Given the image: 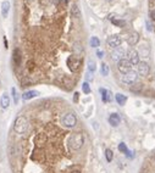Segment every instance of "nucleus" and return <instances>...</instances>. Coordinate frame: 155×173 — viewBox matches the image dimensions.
I'll list each match as a JSON object with an SVG mask.
<instances>
[{
	"label": "nucleus",
	"mask_w": 155,
	"mask_h": 173,
	"mask_svg": "<svg viewBox=\"0 0 155 173\" xmlns=\"http://www.w3.org/2000/svg\"><path fill=\"white\" fill-rule=\"evenodd\" d=\"M83 144H84V137L82 133L76 132V133L71 134V137L68 139V145L72 150H75V151L79 150L82 146H83Z\"/></svg>",
	"instance_id": "obj_1"
},
{
	"label": "nucleus",
	"mask_w": 155,
	"mask_h": 173,
	"mask_svg": "<svg viewBox=\"0 0 155 173\" xmlns=\"http://www.w3.org/2000/svg\"><path fill=\"white\" fill-rule=\"evenodd\" d=\"M27 128H28V121H27V118L25 116H18L15 119V122H14V129H15V132H16V133H18V134H23L27 130Z\"/></svg>",
	"instance_id": "obj_2"
},
{
	"label": "nucleus",
	"mask_w": 155,
	"mask_h": 173,
	"mask_svg": "<svg viewBox=\"0 0 155 173\" xmlns=\"http://www.w3.org/2000/svg\"><path fill=\"white\" fill-rule=\"evenodd\" d=\"M77 123V117L73 112H67L64 117H63V125L66 128H73Z\"/></svg>",
	"instance_id": "obj_3"
},
{
	"label": "nucleus",
	"mask_w": 155,
	"mask_h": 173,
	"mask_svg": "<svg viewBox=\"0 0 155 173\" xmlns=\"http://www.w3.org/2000/svg\"><path fill=\"white\" fill-rule=\"evenodd\" d=\"M117 68H119V71L121 73L125 75V73H128V72L132 71V64L127 59H122L117 62Z\"/></svg>",
	"instance_id": "obj_4"
},
{
	"label": "nucleus",
	"mask_w": 155,
	"mask_h": 173,
	"mask_svg": "<svg viewBox=\"0 0 155 173\" xmlns=\"http://www.w3.org/2000/svg\"><path fill=\"white\" fill-rule=\"evenodd\" d=\"M67 66H68L71 72H77L79 69V66H81V60L76 56H70L67 59Z\"/></svg>",
	"instance_id": "obj_5"
},
{
	"label": "nucleus",
	"mask_w": 155,
	"mask_h": 173,
	"mask_svg": "<svg viewBox=\"0 0 155 173\" xmlns=\"http://www.w3.org/2000/svg\"><path fill=\"white\" fill-rule=\"evenodd\" d=\"M106 43L110 48H114V49H116V48H120L121 43H122V38L117 34H114V35H110L106 40Z\"/></svg>",
	"instance_id": "obj_6"
},
{
	"label": "nucleus",
	"mask_w": 155,
	"mask_h": 173,
	"mask_svg": "<svg viewBox=\"0 0 155 173\" xmlns=\"http://www.w3.org/2000/svg\"><path fill=\"white\" fill-rule=\"evenodd\" d=\"M137 78H138L137 72H134V71H131V72L123 75V76L121 77V80H122L123 83H126V84H132V83L136 82Z\"/></svg>",
	"instance_id": "obj_7"
},
{
	"label": "nucleus",
	"mask_w": 155,
	"mask_h": 173,
	"mask_svg": "<svg viewBox=\"0 0 155 173\" xmlns=\"http://www.w3.org/2000/svg\"><path fill=\"white\" fill-rule=\"evenodd\" d=\"M128 61L132 65H138L139 64V54H138L137 50L132 49L128 51Z\"/></svg>",
	"instance_id": "obj_8"
},
{
	"label": "nucleus",
	"mask_w": 155,
	"mask_h": 173,
	"mask_svg": "<svg viewBox=\"0 0 155 173\" xmlns=\"http://www.w3.org/2000/svg\"><path fill=\"white\" fill-rule=\"evenodd\" d=\"M123 56H125V50H123L122 48H116V49L112 51V54H111V59L115 60V61H117V62H119L120 60L123 59Z\"/></svg>",
	"instance_id": "obj_9"
},
{
	"label": "nucleus",
	"mask_w": 155,
	"mask_h": 173,
	"mask_svg": "<svg viewBox=\"0 0 155 173\" xmlns=\"http://www.w3.org/2000/svg\"><path fill=\"white\" fill-rule=\"evenodd\" d=\"M99 91H100L101 99H103V101H104V103H110V101L112 100V94H111V91H109V90H106V89H104V88H100Z\"/></svg>",
	"instance_id": "obj_10"
},
{
	"label": "nucleus",
	"mask_w": 155,
	"mask_h": 173,
	"mask_svg": "<svg viewBox=\"0 0 155 173\" xmlns=\"http://www.w3.org/2000/svg\"><path fill=\"white\" fill-rule=\"evenodd\" d=\"M12 61L16 66H20L22 62V54L20 51V49H15L12 53Z\"/></svg>",
	"instance_id": "obj_11"
},
{
	"label": "nucleus",
	"mask_w": 155,
	"mask_h": 173,
	"mask_svg": "<svg viewBox=\"0 0 155 173\" xmlns=\"http://www.w3.org/2000/svg\"><path fill=\"white\" fill-rule=\"evenodd\" d=\"M149 71H150V68H149V65L147 62H139L138 64V73L140 76H147L149 73Z\"/></svg>",
	"instance_id": "obj_12"
},
{
	"label": "nucleus",
	"mask_w": 155,
	"mask_h": 173,
	"mask_svg": "<svg viewBox=\"0 0 155 173\" xmlns=\"http://www.w3.org/2000/svg\"><path fill=\"white\" fill-rule=\"evenodd\" d=\"M47 140H48V137H47V134H44V133H38L36 137H34V144L36 145H43V144H45L47 143Z\"/></svg>",
	"instance_id": "obj_13"
},
{
	"label": "nucleus",
	"mask_w": 155,
	"mask_h": 173,
	"mask_svg": "<svg viewBox=\"0 0 155 173\" xmlns=\"http://www.w3.org/2000/svg\"><path fill=\"white\" fill-rule=\"evenodd\" d=\"M121 122V117L117 115V114H111L109 116V123L112 126V127H117Z\"/></svg>",
	"instance_id": "obj_14"
},
{
	"label": "nucleus",
	"mask_w": 155,
	"mask_h": 173,
	"mask_svg": "<svg viewBox=\"0 0 155 173\" xmlns=\"http://www.w3.org/2000/svg\"><path fill=\"white\" fill-rule=\"evenodd\" d=\"M138 40H139V34L137 32H132L127 38V43L130 45H136L138 43Z\"/></svg>",
	"instance_id": "obj_15"
},
{
	"label": "nucleus",
	"mask_w": 155,
	"mask_h": 173,
	"mask_svg": "<svg viewBox=\"0 0 155 173\" xmlns=\"http://www.w3.org/2000/svg\"><path fill=\"white\" fill-rule=\"evenodd\" d=\"M0 105H1V109L3 110H6L10 106V96L6 93H4L1 95V99H0Z\"/></svg>",
	"instance_id": "obj_16"
},
{
	"label": "nucleus",
	"mask_w": 155,
	"mask_h": 173,
	"mask_svg": "<svg viewBox=\"0 0 155 173\" xmlns=\"http://www.w3.org/2000/svg\"><path fill=\"white\" fill-rule=\"evenodd\" d=\"M38 95H39V93L37 90H28V91H25V93L22 94V99L23 100H31V99H33Z\"/></svg>",
	"instance_id": "obj_17"
},
{
	"label": "nucleus",
	"mask_w": 155,
	"mask_h": 173,
	"mask_svg": "<svg viewBox=\"0 0 155 173\" xmlns=\"http://www.w3.org/2000/svg\"><path fill=\"white\" fill-rule=\"evenodd\" d=\"M9 11H10V3L6 0V1L1 3V15H3V17H7Z\"/></svg>",
	"instance_id": "obj_18"
},
{
	"label": "nucleus",
	"mask_w": 155,
	"mask_h": 173,
	"mask_svg": "<svg viewBox=\"0 0 155 173\" xmlns=\"http://www.w3.org/2000/svg\"><path fill=\"white\" fill-rule=\"evenodd\" d=\"M115 100H116V103L119 104V105H121V106H123V105H125L126 104V101H127V98L125 96V95H123V94H116L115 95Z\"/></svg>",
	"instance_id": "obj_19"
},
{
	"label": "nucleus",
	"mask_w": 155,
	"mask_h": 173,
	"mask_svg": "<svg viewBox=\"0 0 155 173\" xmlns=\"http://www.w3.org/2000/svg\"><path fill=\"white\" fill-rule=\"evenodd\" d=\"M71 16L75 17V18L81 17V11H79V9H78V6L76 4H73L71 6Z\"/></svg>",
	"instance_id": "obj_20"
},
{
	"label": "nucleus",
	"mask_w": 155,
	"mask_h": 173,
	"mask_svg": "<svg viewBox=\"0 0 155 173\" xmlns=\"http://www.w3.org/2000/svg\"><path fill=\"white\" fill-rule=\"evenodd\" d=\"M82 51H83V46H82V44L81 43H75L73 44V53L76 54V55H79Z\"/></svg>",
	"instance_id": "obj_21"
},
{
	"label": "nucleus",
	"mask_w": 155,
	"mask_h": 173,
	"mask_svg": "<svg viewBox=\"0 0 155 173\" xmlns=\"http://www.w3.org/2000/svg\"><path fill=\"white\" fill-rule=\"evenodd\" d=\"M100 71H101V76L106 77V76L109 75V66H108L106 64H101V66H100Z\"/></svg>",
	"instance_id": "obj_22"
},
{
	"label": "nucleus",
	"mask_w": 155,
	"mask_h": 173,
	"mask_svg": "<svg viewBox=\"0 0 155 173\" xmlns=\"http://www.w3.org/2000/svg\"><path fill=\"white\" fill-rule=\"evenodd\" d=\"M100 45V40L97 37H92L90 38V46L92 48H98Z\"/></svg>",
	"instance_id": "obj_23"
},
{
	"label": "nucleus",
	"mask_w": 155,
	"mask_h": 173,
	"mask_svg": "<svg viewBox=\"0 0 155 173\" xmlns=\"http://www.w3.org/2000/svg\"><path fill=\"white\" fill-rule=\"evenodd\" d=\"M95 69H97V65H95V62H94L93 60H89V61H88V71H89L90 73H93Z\"/></svg>",
	"instance_id": "obj_24"
},
{
	"label": "nucleus",
	"mask_w": 155,
	"mask_h": 173,
	"mask_svg": "<svg viewBox=\"0 0 155 173\" xmlns=\"http://www.w3.org/2000/svg\"><path fill=\"white\" fill-rule=\"evenodd\" d=\"M105 157H106V161L108 162H111L112 161V159H114V152H112V150H110V149H106L105 150Z\"/></svg>",
	"instance_id": "obj_25"
},
{
	"label": "nucleus",
	"mask_w": 155,
	"mask_h": 173,
	"mask_svg": "<svg viewBox=\"0 0 155 173\" xmlns=\"http://www.w3.org/2000/svg\"><path fill=\"white\" fill-rule=\"evenodd\" d=\"M11 94L14 98V104H18V93L16 88H11Z\"/></svg>",
	"instance_id": "obj_26"
},
{
	"label": "nucleus",
	"mask_w": 155,
	"mask_h": 173,
	"mask_svg": "<svg viewBox=\"0 0 155 173\" xmlns=\"http://www.w3.org/2000/svg\"><path fill=\"white\" fill-rule=\"evenodd\" d=\"M82 90H83V93L84 94H89L90 93V85H89V83L88 82H84L83 84H82Z\"/></svg>",
	"instance_id": "obj_27"
},
{
	"label": "nucleus",
	"mask_w": 155,
	"mask_h": 173,
	"mask_svg": "<svg viewBox=\"0 0 155 173\" xmlns=\"http://www.w3.org/2000/svg\"><path fill=\"white\" fill-rule=\"evenodd\" d=\"M111 22L115 26H117V27H125V25H126V22L123 21V20H112Z\"/></svg>",
	"instance_id": "obj_28"
},
{
	"label": "nucleus",
	"mask_w": 155,
	"mask_h": 173,
	"mask_svg": "<svg viewBox=\"0 0 155 173\" xmlns=\"http://www.w3.org/2000/svg\"><path fill=\"white\" fill-rule=\"evenodd\" d=\"M119 150H120L121 152H123V154H127L128 148H127V145H126L125 143H120V144H119Z\"/></svg>",
	"instance_id": "obj_29"
},
{
	"label": "nucleus",
	"mask_w": 155,
	"mask_h": 173,
	"mask_svg": "<svg viewBox=\"0 0 155 173\" xmlns=\"http://www.w3.org/2000/svg\"><path fill=\"white\" fill-rule=\"evenodd\" d=\"M97 56H98L99 59H101L103 56H104V53H103L101 50H98V51H97Z\"/></svg>",
	"instance_id": "obj_30"
},
{
	"label": "nucleus",
	"mask_w": 155,
	"mask_h": 173,
	"mask_svg": "<svg viewBox=\"0 0 155 173\" xmlns=\"http://www.w3.org/2000/svg\"><path fill=\"white\" fill-rule=\"evenodd\" d=\"M150 17H151V20H153V21H155V9H154L153 11L150 12Z\"/></svg>",
	"instance_id": "obj_31"
},
{
	"label": "nucleus",
	"mask_w": 155,
	"mask_h": 173,
	"mask_svg": "<svg viewBox=\"0 0 155 173\" xmlns=\"http://www.w3.org/2000/svg\"><path fill=\"white\" fill-rule=\"evenodd\" d=\"M126 156H127V157H131V159H132V157H133V152L128 150V151H127V154H126Z\"/></svg>",
	"instance_id": "obj_32"
},
{
	"label": "nucleus",
	"mask_w": 155,
	"mask_h": 173,
	"mask_svg": "<svg viewBox=\"0 0 155 173\" xmlns=\"http://www.w3.org/2000/svg\"><path fill=\"white\" fill-rule=\"evenodd\" d=\"M78 93H75V101H76V103H77V101H78Z\"/></svg>",
	"instance_id": "obj_33"
},
{
	"label": "nucleus",
	"mask_w": 155,
	"mask_h": 173,
	"mask_svg": "<svg viewBox=\"0 0 155 173\" xmlns=\"http://www.w3.org/2000/svg\"><path fill=\"white\" fill-rule=\"evenodd\" d=\"M70 173H81V171H72V172H70Z\"/></svg>",
	"instance_id": "obj_34"
},
{
	"label": "nucleus",
	"mask_w": 155,
	"mask_h": 173,
	"mask_svg": "<svg viewBox=\"0 0 155 173\" xmlns=\"http://www.w3.org/2000/svg\"><path fill=\"white\" fill-rule=\"evenodd\" d=\"M60 1H65V3H67V1H68V0H60Z\"/></svg>",
	"instance_id": "obj_35"
},
{
	"label": "nucleus",
	"mask_w": 155,
	"mask_h": 173,
	"mask_svg": "<svg viewBox=\"0 0 155 173\" xmlns=\"http://www.w3.org/2000/svg\"><path fill=\"white\" fill-rule=\"evenodd\" d=\"M154 160H155V155H154Z\"/></svg>",
	"instance_id": "obj_36"
}]
</instances>
